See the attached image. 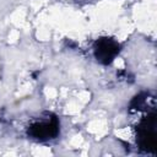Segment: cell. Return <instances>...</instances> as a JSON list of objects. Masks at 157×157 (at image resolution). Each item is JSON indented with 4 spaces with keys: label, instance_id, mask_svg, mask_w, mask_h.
<instances>
[{
    "label": "cell",
    "instance_id": "cell-2",
    "mask_svg": "<svg viewBox=\"0 0 157 157\" xmlns=\"http://www.w3.org/2000/svg\"><path fill=\"white\" fill-rule=\"evenodd\" d=\"M56 131H58L56 125H53V124H38L32 128V134L38 139L54 136Z\"/></svg>",
    "mask_w": 157,
    "mask_h": 157
},
{
    "label": "cell",
    "instance_id": "cell-1",
    "mask_svg": "<svg viewBox=\"0 0 157 157\" xmlns=\"http://www.w3.org/2000/svg\"><path fill=\"white\" fill-rule=\"evenodd\" d=\"M117 52H118V47L110 39H102L99 40V43H97L96 55L101 61H104V63L110 61L117 54Z\"/></svg>",
    "mask_w": 157,
    "mask_h": 157
}]
</instances>
